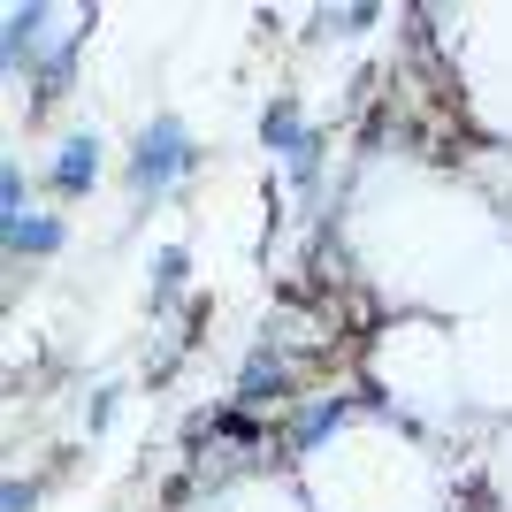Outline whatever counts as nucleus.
<instances>
[{"label": "nucleus", "mask_w": 512, "mask_h": 512, "mask_svg": "<svg viewBox=\"0 0 512 512\" xmlns=\"http://www.w3.org/2000/svg\"><path fill=\"white\" fill-rule=\"evenodd\" d=\"M176 169H184V130H176V123H153L146 146H138V184H169Z\"/></svg>", "instance_id": "obj_1"}, {"label": "nucleus", "mask_w": 512, "mask_h": 512, "mask_svg": "<svg viewBox=\"0 0 512 512\" xmlns=\"http://www.w3.org/2000/svg\"><path fill=\"white\" fill-rule=\"evenodd\" d=\"M268 146H291L299 161L314 153V146H306V130H299V115H291V107H276V115H268Z\"/></svg>", "instance_id": "obj_2"}, {"label": "nucleus", "mask_w": 512, "mask_h": 512, "mask_svg": "<svg viewBox=\"0 0 512 512\" xmlns=\"http://www.w3.org/2000/svg\"><path fill=\"white\" fill-rule=\"evenodd\" d=\"M54 184H62V192H85V184H92V146H69L62 169H54Z\"/></svg>", "instance_id": "obj_3"}, {"label": "nucleus", "mask_w": 512, "mask_h": 512, "mask_svg": "<svg viewBox=\"0 0 512 512\" xmlns=\"http://www.w3.org/2000/svg\"><path fill=\"white\" fill-rule=\"evenodd\" d=\"M8 245H39V253H54V245H62V230H54V222H8Z\"/></svg>", "instance_id": "obj_4"}]
</instances>
